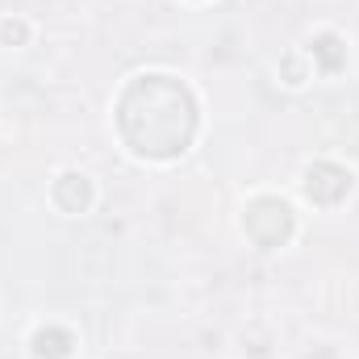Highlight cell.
I'll use <instances>...</instances> for the list:
<instances>
[{
  "label": "cell",
  "instance_id": "6da1fadb",
  "mask_svg": "<svg viewBox=\"0 0 359 359\" xmlns=\"http://www.w3.org/2000/svg\"><path fill=\"white\" fill-rule=\"evenodd\" d=\"M117 126H121V138L138 155H155V159L180 155L196 130L192 92L180 80H168V76H142L121 96Z\"/></svg>",
  "mask_w": 359,
  "mask_h": 359
},
{
  "label": "cell",
  "instance_id": "7a4b0ae2",
  "mask_svg": "<svg viewBox=\"0 0 359 359\" xmlns=\"http://www.w3.org/2000/svg\"><path fill=\"white\" fill-rule=\"evenodd\" d=\"M243 226H247V234H251L259 247H280V243L292 234V209H288L284 201H276V196H259V201L247 209Z\"/></svg>",
  "mask_w": 359,
  "mask_h": 359
},
{
  "label": "cell",
  "instance_id": "3957f363",
  "mask_svg": "<svg viewBox=\"0 0 359 359\" xmlns=\"http://www.w3.org/2000/svg\"><path fill=\"white\" fill-rule=\"evenodd\" d=\"M305 192L318 205H339L351 192V172H343L339 163H313L309 176H305Z\"/></svg>",
  "mask_w": 359,
  "mask_h": 359
},
{
  "label": "cell",
  "instance_id": "277c9868",
  "mask_svg": "<svg viewBox=\"0 0 359 359\" xmlns=\"http://www.w3.org/2000/svg\"><path fill=\"white\" fill-rule=\"evenodd\" d=\"M55 201L67 209V213H80V209H88L92 201V188L84 176H76V172H67V176H59V184H55Z\"/></svg>",
  "mask_w": 359,
  "mask_h": 359
},
{
  "label": "cell",
  "instance_id": "5b68a950",
  "mask_svg": "<svg viewBox=\"0 0 359 359\" xmlns=\"http://www.w3.org/2000/svg\"><path fill=\"white\" fill-rule=\"evenodd\" d=\"M34 351L42 359H63L72 351V334H67V330H42V334L34 339Z\"/></svg>",
  "mask_w": 359,
  "mask_h": 359
},
{
  "label": "cell",
  "instance_id": "8992f818",
  "mask_svg": "<svg viewBox=\"0 0 359 359\" xmlns=\"http://www.w3.org/2000/svg\"><path fill=\"white\" fill-rule=\"evenodd\" d=\"M313 59H318L326 72H339V67H343V59H347V50H343V42H339L334 34H322V38L313 42Z\"/></svg>",
  "mask_w": 359,
  "mask_h": 359
},
{
  "label": "cell",
  "instance_id": "52a82bcc",
  "mask_svg": "<svg viewBox=\"0 0 359 359\" xmlns=\"http://www.w3.org/2000/svg\"><path fill=\"white\" fill-rule=\"evenodd\" d=\"M0 34H4L8 42H21V38H25V25H21V21H4V25H0Z\"/></svg>",
  "mask_w": 359,
  "mask_h": 359
}]
</instances>
